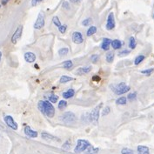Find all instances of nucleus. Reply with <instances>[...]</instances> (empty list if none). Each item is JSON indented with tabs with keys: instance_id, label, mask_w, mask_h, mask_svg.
Masks as SVG:
<instances>
[{
	"instance_id": "nucleus-1",
	"label": "nucleus",
	"mask_w": 154,
	"mask_h": 154,
	"mask_svg": "<svg viewBox=\"0 0 154 154\" xmlns=\"http://www.w3.org/2000/svg\"><path fill=\"white\" fill-rule=\"evenodd\" d=\"M38 109L40 110V111L44 114L45 116H47L48 117L51 118L54 117L55 115V108L52 105L51 102L50 101H39L37 104Z\"/></svg>"
},
{
	"instance_id": "nucleus-2",
	"label": "nucleus",
	"mask_w": 154,
	"mask_h": 154,
	"mask_svg": "<svg viewBox=\"0 0 154 154\" xmlns=\"http://www.w3.org/2000/svg\"><path fill=\"white\" fill-rule=\"evenodd\" d=\"M112 90L117 94V95H122L124 93H126L130 90V86L126 85L124 83H119L117 85H111L110 86Z\"/></svg>"
},
{
	"instance_id": "nucleus-3",
	"label": "nucleus",
	"mask_w": 154,
	"mask_h": 154,
	"mask_svg": "<svg viewBox=\"0 0 154 154\" xmlns=\"http://www.w3.org/2000/svg\"><path fill=\"white\" fill-rule=\"evenodd\" d=\"M90 145V142L85 139H78L77 143V146L75 147V152H83L87 150V148Z\"/></svg>"
},
{
	"instance_id": "nucleus-4",
	"label": "nucleus",
	"mask_w": 154,
	"mask_h": 154,
	"mask_svg": "<svg viewBox=\"0 0 154 154\" xmlns=\"http://www.w3.org/2000/svg\"><path fill=\"white\" fill-rule=\"evenodd\" d=\"M60 119H61L64 123H65V124H70V123H72V122L75 121L76 116H75V114H74L73 112H71V111H67V112H65L62 117H60Z\"/></svg>"
},
{
	"instance_id": "nucleus-5",
	"label": "nucleus",
	"mask_w": 154,
	"mask_h": 154,
	"mask_svg": "<svg viewBox=\"0 0 154 154\" xmlns=\"http://www.w3.org/2000/svg\"><path fill=\"white\" fill-rule=\"evenodd\" d=\"M44 26V14L43 12H40L34 23V28L36 30H40Z\"/></svg>"
},
{
	"instance_id": "nucleus-6",
	"label": "nucleus",
	"mask_w": 154,
	"mask_h": 154,
	"mask_svg": "<svg viewBox=\"0 0 154 154\" xmlns=\"http://www.w3.org/2000/svg\"><path fill=\"white\" fill-rule=\"evenodd\" d=\"M3 120H4L5 124H6L10 128H11L12 130H15V131L17 130V124L15 122L14 118H13L11 116H9V115L5 116L4 118H3Z\"/></svg>"
},
{
	"instance_id": "nucleus-7",
	"label": "nucleus",
	"mask_w": 154,
	"mask_h": 154,
	"mask_svg": "<svg viewBox=\"0 0 154 154\" xmlns=\"http://www.w3.org/2000/svg\"><path fill=\"white\" fill-rule=\"evenodd\" d=\"M22 32H23V26L22 25H19L17 30H15V32L13 33L12 37H11V43L12 44H16L18 39H20L21 37V35H22Z\"/></svg>"
},
{
	"instance_id": "nucleus-8",
	"label": "nucleus",
	"mask_w": 154,
	"mask_h": 154,
	"mask_svg": "<svg viewBox=\"0 0 154 154\" xmlns=\"http://www.w3.org/2000/svg\"><path fill=\"white\" fill-rule=\"evenodd\" d=\"M115 28V19H114V14L110 12L108 15L107 22H106V29L108 30H111Z\"/></svg>"
},
{
	"instance_id": "nucleus-9",
	"label": "nucleus",
	"mask_w": 154,
	"mask_h": 154,
	"mask_svg": "<svg viewBox=\"0 0 154 154\" xmlns=\"http://www.w3.org/2000/svg\"><path fill=\"white\" fill-rule=\"evenodd\" d=\"M100 108H101V104H98L96 108H94L90 113V120L91 121H97L98 120V117H99V110H100Z\"/></svg>"
},
{
	"instance_id": "nucleus-10",
	"label": "nucleus",
	"mask_w": 154,
	"mask_h": 154,
	"mask_svg": "<svg viewBox=\"0 0 154 154\" xmlns=\"http://www.w3.org/2000/svg\"><path fill=\"white\" fill-rule=\"evenodd\" d=\"M72 42L74 44H82L84 42V37H83V35L81 32L79 31H75L72 33Z\"/></svg>"
},
{
	"instance_id": "nucleus-11",
	"label": "nucleus",
	"mask_w": 154,
	"mask_h": 154,
	"mask_svg": "<svg viewBox=\"0 0 154 154\" xmlns=\"http://www.w3.org/2000/svg\"><path fill=\"white\" fill-rule=\"evenodd\" d=\"M24 133L29 137H37V132L36 131H33L29 125H26L24 127Z\"/></svg>"
},
{
	"instance_id": "nucleus-12",
	"label": "nucleus",
	"mask_w": 154,
	"mask_h": 154,
	"mask_svg": "<svg viewBox=\"0 0 154 154\" xmlns=\"http://www.w3.org/2000/svg\"><path fill=\"white\" fill-rule=\"evenodd\" d=\"M24 59L27 63H33L36 60V55L33 52L28 51L24 53Z\"/></svg>"
},
{
	"instance_id": "nucleus-13",
	"label": "nucleus",
	"mask_w": 154,
	"mask_h": 154,
	"mask_svg": "<svg viewBox=\"0 0 154 154\" xmlns=\"http://www.w3.org/2000/svg\"><path fill=\"white\" fill-rule=\"evenodd\" d=\"M111 44V40L110 38H103L102 41V44H101V48L104 50H110V44Z\"/></svg>"
},
{
	"instance_id": "nucleus-14",
	"label": "nucleus",
	"mask_w": 154,
	"mask_h": 154,
	"mask_svg": "<svg viewBox=\"0 0 154 154\" xmlns=\"http://www.w3.org/2000/svg\"><path fill=\"white\" fill-rule=\"evenodd\" d=\"M90 70H91V67H90V66H89V67H82V68L77 69V70L76 74H77V75L86 74V73L90 72Z\"/></svg>"
},
{
	"instance_id": "nucleus-15",
	"label": "nucleus",
	"mask_w": 154,
	"mask_h": 154,
	"mask_svg": "<svg viewBox=\"0 0 154 154\" xmlns=\"http://www.w3.org/2000/svg\"><path fill=\"white\" fill-rule=\"evenodd\" d=\"M74 94H75V90L73 89H69L63 93V97H64L65 99H68V98L72 97Z\"/></svg>"
},
{
	"instance_id": "nucleus-16",
	"label": "nucleus",
	"mask_w": 154,
	"mask_h": 154,
	"mask_svg": "<svg viewBox=\"0 0 154 154\" xmlns=\"http://www.w3.org/2000/svg\"><path fill=\"white\" fill-rule=\"evenodd\" d=\"M137 154H150L149 148L147 146H144V145L137 146Z\"/></svg>"
},
{
	"instance_id": "nucleus-17",
	"label": "nucleus",
	"mask_w": 154,
	"mask_h": 154,
	"mask_svg": "<svg viewBox=\"0 0 154 154\" xmlns=\"http://www.w3.org/2000/svg\"><path fill=\"white\" fill-rule=\"evenodd\" d=\"M111 46H112V48L113 49H115V50H117V49H120L121 47H122V42L120 41V40H118V39H114V40H112L111 41Z\"/></svg>"
},
{
	"instance_id": "nucleus-18",
	"label": "nucleus",
	"mask_w": 154,
	"mask_h": 154,
	"mask_svg": "<svg viewBox=\"0 0 154 154\" xmlns=\"http://www.w3.org/2000/svg\"><path fill=\"white\" fill-rule=\"evenodd\" d=\"M114 56H115V54H114L113 51H108L107 54H106V56H105L106 61L108 63H112L113 60H114Z\"/></svg>"
},
{
	"instance_id": "nucleus-19",
	"label": "nucleus",
	"mask_w": 154,
	"mask_h": 154,
	"mask_svg": "<svg viewBox=\"0 0 154 154\" xmlns=\"http://www.w3.org/2000/svg\"><path fill=\"white\" fill-rule=\"evenodd\" d=\"M99 149L98 148H95L91 145H90L88 148H87V151H86V154H97L98 152Z\"/></svg>"
},
{
	"instance_id": "nucleus-20",
	"label": "nucleus",
	"mask_w": 154,
	"mask_h": 154,
	"mask_svg": "<svg viewBox=\"0 0 154 154\" xmlns=\"http://www.w3.org/2000/svg\"><path fill=\"white\" fill-rule=\"evenodd\" d=\"M97 29L96 26H90L89 29H88L87 31H86V35H87L88 37L92 36L93 34H95V33L97 32Z\"/></svg>"
},
{
	"instance_id": "nucleus-21",
	"label": "nucleus",
	"mask_w": 154,
	"mask_h": 154,
	"mask_svg": "<svg viewBox=\"0 0 154 154\" xmlns=\"http://www.w3.org/2000/svg\"><path fill=\"white\" fill-rule=\"evenodd\" d=\"M41 136L45 140H54V139H56V137L54 136H52V135H50V134H49L47 132H43L41 134Z\"/></svg>"
},
{
	"instance_id": "nucleus-22",
	"label": "nucleus",
	"mask_w": 154,
	"mask_h": 154,
	"mask_svg": "<svg viewBox=\"0 0 154 154\" xmlns=\"http://www.w3.org/2000/svg\"><path fill=\"white\" fill-rule=\"evenodd\" d=\"M136 46H137L136 39H135L133 37H130V40H129V47H130L131 50H133V49L136 48Z\"/></svg>"
},
{
	"instance_id": "nucleus-23",
	"label": "nucleus",
	"mask_w": 154,
	"mask_h": 154,
	"mask_svg": "<svg viewBox=\"0 0 154 154\" xmlns=\"http://www.w3.org/2000/svg\"><path fill=\"white\" fill-rule=\"evenodd\" d=\"M72 80H73V78H72L71 77L64 75V76H62L61 78H60V83H61V84H65V83H67V82H69V81H72Z\"/></svg>"
},
{
	"instance_id": "nucleus-24",
	"label": "nucleus",
	"mask_w": 154,
	"mask_h": 154,
	"mask_svg": "<svg viewBox=\"0 0 154 154\" xmlns=\"http://www.w3.org/2000/svg\"><path fill=\"white\" fill-rule=\"evenodd\" d=\"M126 103H127V97H120L116 101V104H120V105L126 104Z\"/></svg>"
},
{
	"instance_id": "nucleus-25",
	"label": "nucleus",
	"mask_w": 154,
	"mask_h": 154,
	"mask_svg": "<svg viewBox=\"0 0 154 154\" xmlns=\"http://www.w3.org/2000/svg\"><path fill=\"white\" fill-rule=\"evenodd\" d=\"M72 65H73V64H72V61H71V60H67V61H64V62L63 63V67H64V69H67V70L70 69V68L72 67Z\"/></svg>"
},
{
	"instance_id": "nucleus-26",
	"label": "nucleus",
	"mask_w": 154,
	"mask_h": 154,
	"mask_svg": "<svg viewBox=\"0 0 154 154\" xmlns=\"http://www.w3.org/2000/svg\"><path fill=\"white\" fill-rule=\"evenodd\" d=\"M68 52H69L68 48H61V49L58 50V54H59V56H61V57L66 56V55L68 54Z\"/></svg>"
},
{
	"instance_id": "nucleus-27",
	"label": "nucleus",
	"mask_w": 154,
	"mask_h": 154,
	"mask_svg": "<svg viewBox=\"0 0 154 154\" xmlns=\"http://www.w3.org/2000/svg\"><path fill=\"white\" fill-rule=\"evenodd\" d=\"M144 55H138L136 58H135V61H134V64H136V65H137V64H139L144 59Z\"/></svg>"
},
{
	"instance_id": "nucleus-28",
	"label": "nucleus",
	"mask_w": 154,
	"mask_h": 154,
	"mask_svg": "<svg viewBox=\"0 0 154 154\" xmlns=\"http://www.w3.org/2000/svg\"><path fill=\"white\" fill-rule=\"evenodd\" d=\"M67 106V102L65 100H61L58 103V109L59 110H64Z\"/></svg>"
},
{
	"instance_id": "nucleus-29",
	"label": "nucleus",
	"mask_w": 154,
	"mask_h": 154,
	"mask_svg": "<svg viewBox=\"0 0 154 154\" xmlns=\"http://www.w3.org/2000/svg\"><path fill=\"white\" fill-rule=\"evenodd\" d=\"M52 22H53V23H54L56 26H57V27H59L60 25H62V24H61V22H60V20H59V18H58V17H57V16L53 17Z\"/></svg>"
},
{
	"instance_id": "nucleus-30",
	"label": "nucleus",
	"mask_w": 154,
	"mask_h": 154,
	"mask_svg": "<svg viewBox=\"0 0 154 154\" xmlns=\"http://www.w3.org/2000/svg\"><path fill=\"white\" fill-rule=\"evenodd\" d=\"M57 99H58V97H57V95H55V94H51V95L50 96V97H49L50 102H51V103H53V104H55V103L57 101Z\"/></svg>"
},
{
	"instance_id": "nucleus-31",
	"label": "nucleus",
	"mask_w": 154,
	"mask_h": 154,
	"mask_svg": "<svg viewBox=\"0 0 154 154\" xmlns=\"http://www.w3.org/2000/svg\"><path fill=\"white\" fill-rule=\"evenodd\" d=\"M91 23H92V19L91 18H85L84 21H82V24L84 26H89Z\"/></svg>"
},
{
	"instance_id": "nucleus-32",
	"label": "nucleus",
	"mask_w": 154,
	"mask_h": 154,
	"mask_svg": "<svg viewBox=\"0 0 154 154\" xmlns=\"http://www.w3.org/2000/svg\"><path fill=\"white\" fill-rule=\"evenodd\" d=\"M121 153L122 154H134L133 151L131 150V149H129V148H124V149H122Z\"/></svg>"
},
{
	"instance_id": "nucleus-33",
	"label": "nucleus",
	"mask_w": 154,
	"mask_h": 154,
	"mask_svg": "<svg viewBox=\"0 0 154 154\" xmlns=\"http://www.w3.org/2000/svg\"><path fill=\"white\" fill-rule=\"evenodd\" d=\"M70 145H71L70 141H66V142L63 144L62 148H63V149H64V150H69V149L70 148Z\"/></svg>"
},
{
	"instance_id": "nucleus-34",
	"label": "nucleus",
	"mask_w": 154,
	"mask_h": 154,
	"mask_svg": "<svg viewBox=\"0 0 154 154\" xmlns=\"http://www.w3.org/2000/svg\"><path fill=\"white\" fill-rule=\"evenodd\" d=\"M129 53H130V50H122V51H120V52L118 53V56H119V57H123V56L128 55Z\"/></svg>"
},
{
	"instance_id": "nucleus-35",
	"label": "nucleus",
	"mask_w": 154,
	"mask_h": 154,
	"mask_svg": "<svg viewBox=\"0 0 154 154\" xmlns=\"http://www.w3.org/2000/svg\"><path fill=\"white\" fill-rule=\"evenodd\" d=\"M136 97H137V93L136 92H132V93H130L127 97H128L129 100H134L136 98Z\"/></svg>"
},
{
	"instance_id": "nucleus-36",
	"label": "nucleus",
	"mask_w": 154,
	"mask_h": 154,
	"mask_svg": "<svg viewBox=\"0 0 154 154\" xmlns=\"http://www.w3.org/2000/svg\"><path fill=\"white\" fill-rule=\"evenodd\" d=\"M110 107L106 106V107L103 110V111H102V115H103V116H106L107 114H109V113H110Z\"/></svg>"
},
{
	"instance_id": "nucleus-37",
	"label": "nucleus",
	"mask_w": 154,
	"mask_h": 154,
	"mask_svg": "<svg viewBox=\"0 0 154 154\" xmlns=\"http://www.w3.org/2000/svg\"><path fill=\"white\" fill-rule=\"evenodd\" d=\"M66 29H67V26H66V25H60V26L58 27V30H59L61 33H63V34L66 31Z\"/></svg>"
},
{
	"instance_id": "nucleus-38",
	"label": "nucleus",
	"mask_w": 154,
	"mask_h": 154,
	"mask_svg": "<svg viewBox=\"0 0 154 154\" xmlns=\"http://www.w3.org/2000/svg\"><path fill=\"white\" fill-rule=\"evenodd\" d=\"M98 58H99L98 55H92V56H91V57H90L91 62H92V63H94V64H96V63L97 62Z\"/></svg>"
},
{
	"instance_id": "nucleus-39",
	"label": "nucleus",
	"mask_w": 154,
	"mask_h": 154,
	"mask_svg": "<svg viewBox=\"0 0 154 154\" xmlns=\"http://www.w3.org/2000/svg\"><path fill=\"white\" fill-rule=\"evenodd\" d=\"M153 70H154V69H153V68H151V69H147V70H142V71H141V73H143V74H146V75H150V74H151Z\"/></svg>"
},
{
	"instance_id": "nucleus-40",
	"label": "nucleus",
	"mask_w": 154,
	"mask_h": 154,
	"mask_svg": "<svg viewBox=\"0 0 154 154\" xmlns=\"http://www.w3.org/2000/svg\"><path fill=\"white\" fill-rule=\"evenodd\" d=\"M43 0H31V5L32 6H35V5H37L38 3H40V2H42Z\"/></svg>"
},
{
	"instance_id": "nucleus-41",
	"label": "nucleus",
	"mask_w": 154,
	"mask_h": 154,
	"mask_svg": "<svg viewBox=\"0 0 154 154\" xmlns=\"http://www.w3.org/2000/svg\"><path fill=\"white\" fill-rule=\"evenodd\" d=\"M63 7H64V9L69 10V9H70V4H69V3H68V2H64V3H63Z\"/></svg>"
},
{
	"instance_id": "nucleus-42",
	"label": "nucleus",
	"mask_w": 154,
	"mask_h": 154,
	"mask_svg": "<svg viewBox=\"0 0 154 154\" xmlns=\"http://www.w3.org/2000/svg\"><path fill=\"white\" fill-rule=\"evenodd\" d=\"M92 79H93V81H99V80H100V77H99L98 76H93Z\"/></svg>"
},
{
	"instance_id": "nucleus-43",
	"label": "nucleus",
	"mask_w": 154,
	"mask_h": 154,
	"mask_svg": "<svg viewBox=\"0 0 154 154\" xmlns=\"http://www.w3.org/2000/svg\"><path fill=\"white\" fill-rule=\"evenodd\" d=\"M71 3H79L81 0H70Z\"/></svg>"
},
{
	"instance_id": "nucleus-44",
	"label": "nucleus",
	"mask_w": 154,
	"mask_h": 154,
	"mask_svg": "<svg viewBox=\"0 0 154 154\" xmlns=\"http://www.w3.org/2000/svg\"><path fill=\"white\" fill-rule=\"evenodd\" d=\"M8 1H9V0H3V1H2V4H3V5L6 4V3H8Z\"/></svg>"
},
{
	"instance_id": "nucleus-45",
	"label": "nucleus",
	"mask_w": 154,
	"mask_h": 154,
	"mask_svg": "<svg viewBox=\"0 0 154 154\" xmlns=\"http://www.w3.org/2000/svg\"><path fill=\"white\" fill-rule=\"evenodd\" d=\"M1 58H2V51H0V61H1Z\"/></svg>"
},
{
	"instance_id": "nucleus-46",
	"label": "nucleus",
	"mask_w": 154,
	"mask_h": 154,
	"mask_svg": "<svg viewBox=\"0 0 154 154\" xmlns=\"http://www.w3.org/2000/svg\"><path fill=\"white\" fill-rule=\"evenodd\" d=\"M153 18H154V14H153Z\"/></svg>"
}]
</instances>
